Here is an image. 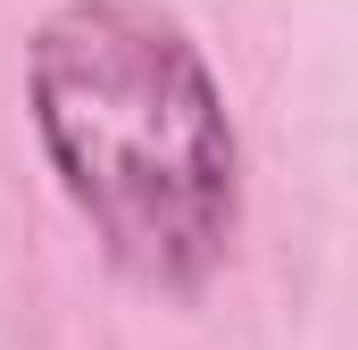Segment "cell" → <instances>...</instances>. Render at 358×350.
I'll return each mask as SVG.
<instances>
[{
	"mask_svg": "<svg viewBox=\"0 0 358 350\" xmlns=\"http://www.w3.org/2000/svg\"><path fill=\"white\" fill-rule=\"evenodd\" d=\"M34 134L100 251L150 292H192L234 251L242 142L200 42L150 0H67L25 59Z\"/></svg>",
	"mask_w": 358,
	"mask_h": 350,
	"instance_id": "1",
	"label": "cell"
}]
</instances>
